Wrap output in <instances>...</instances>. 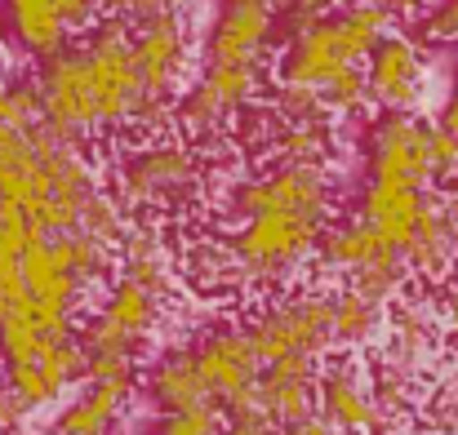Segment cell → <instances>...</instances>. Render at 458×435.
Returning <instances> with one entry per match:
<instances>
[{"mask_svg":"<svg viewBox=\"0 0 458 435\" xmlns=\"http://www.w3.org/2000/svg\"><path fill=\"white\" fill-rule=\"evenodd\" d=\"M227 254L241 289H285L316 258L320 231L334 218L329 164H281L227 182L218 205Z\"/></svg>","mask_w":458,"mask_h":435,"instance_id":"obj_1","label":"cell"},{"mask_svg":"<svg viewBox=\"0 0 458 435\" xmlns=\"http://www.w3.org/2000/svg\"><path fill=\"white\" fill-rule=\"evenodd\" d=\"M40 121L76 143H89L98 134L121 130H156L165 116L143 94V80L134 71L130 54V22L125 18H98L85 27L72 45L40 58L31 71Z\"/></svg>","mask_w":458,"mask_h":435,"instance_id":"obj_2","label":"cell"},{"mask_svg":"<svg viewBox=\"0 0 458 435\" xmlns=\"http://www.w3.org/2000/svg\"><path fill=\"white\" fill-rule=\"evenodd\" d=\"M98 191L103 178L85 143L54 134L45 121L31 130H0V205L22 209L36 231H81Z\"/></svg>","mask_w":458,"mask_h":435,"instance_id":"obj_3","label":"cell"},{"mask_svg":"<svg viewBox=\"0 0 458 435\" xmlns=\"http://www.w3.org/2000/svg\"><path fill=\"white\" fill-rule=\"evenodd\" d=\"M174 285H156L130 272H112L98 306L85 315L81 347H85V378H134L139 360L148 356L156 329L165 320Z\"/></svg>","mask_w":458,"mask_h":435,"instance_id":"obj_4","label":"cell"},{"mask_svg":"<svg viewBox=\"0 0 458 435\" xmlns=\"http://www.w3.org/2000/svg\"><path fill=\"white\" fill-rule=\"evenodd\" d=\"M392 31V13L374 0H343L325 18H316L307 31L290 36L281 49V80L303 85V89H325L334 76L365 67L369 49Z\"/></svg>","mask_w":458,"mask_h":435,"instance_id":"obj_5","label":"cell"},{"mask_svg":"<svg viewBox=\"0 0 458 435\" xmlns=\"http://www.w3.org/2000/svg\"><path fill=\"white\" fill-rule=\"evenodd\" d=\"M112 191L130 213H178L205 191V160L182 138H143L112 169Z\"/></svg>","mask_w":458,"mask_h":435,"instance_id":"obj_6","label":"cell"},{"mask_svg":"<svg viewBox=\"0 0 458 435\" xmlns=\"http://www.w3.org/2000/svg\"><path fill=\"white\" fill-rule=\"evenodd\" d=\"M316 263L334 276L347 280V289L365 293L383 306H392L405 285H410V267L401 258V249H392L374 227H365L356 213L352 218H329L316 245Z\"/></svg>","mask_w":458,"mask_h":435,"instance_id":"obj_7","label":"cell"},{"mask_svg":"<svg viewBox=\"0 0 458 435\" xmlns=\"http://www.w3.org/2000/svg\"><path fill=\"white\" fill-rule=\"evenodd\" d=\"M245 329H250L254 351H259L263 364H281V360H311V364H320L334 351L329 293L281 289L272 302L259 306V315Z\"/></svg>","mask_w":458,"mask_h":435,"instance_id":"obj_8","label":"cell"},{"mask_svg":"<svg viewBox=\"0 0 458 435\" xmlns=\"http://www.w3.org/2000/svg\"><path fill=\"white\" fill-rule=\"evenodd\" d=\"M267 89V67H232V63H200V71L174 98V125L191 143L218 138L232 121H241Z\"/></svg>","mask_w":458,"mask_h":435,"instance_id":"obj_9","label":"cell"},{"mask_svg":"<svg viewBox=\"0 0 458 435\" xmlns=\"http://www.w3.org/2000/svg\"><path fill=\"white\" fill-rule=\"evenodd\" d=\"M130 54H134V71L143 80V94L156 112L169 121V107L178 98V89L187 85L191 71V22L182 9L160 4L148 18L130 22Z\"/></svg>","mask_w":458,"mask_h":435,"instance_id":"obj_10","label":"cell"},{"mask_svg":"<svg viewBox=\"0 0 458 435\" xmlns=\"http://www.w3.org/2000/svg\"><path fill=\"white\" fill-rule=\"evenodd\" d=\"M187 347H191V356H196V369H200V382H205L214 409L259 414L254 387H259L263 360H259L254 338H250L245 324H214V329L196 333Z\"/></svg>","mask_w":458,"mask_h":435,"instance_id":"obj_11","label":"cell"},{"mask_svg":"<svg viewBox=\"0 0 458 435\" xmlns=\"http://www.w3.org/2000/svg\"><path fill=\"white\" fill-rule=\"evenodd\" d=\"M428 130L432 121H423L419 112H378L360 134V178L437 191L428 160Z\"/></svg>","mask_w":458,"mask_h":435,"instance_id":"obj_12","label":"cell"},{"mask_svg":"<svg viewBox=\"0 0 458 435\" xmlns=\"http://www.w3.org/2000/svg\"><path fill=\"white\" fill-rule=\"evenodd\" d=\"M272 45H276V0H218L200 36V58L232 67H267Z\"/></svg>","mask_w":458,"mask_h":435,"instance_id":"obj_13","label":"cell"},{"mask_svg":"<svg viewBox=\"0 0 458 435\" xmlns=\"http://www.w3.org/2000/svg\"><path fill=\"white\" fill-rule=\"evenodd\" d=\"M98 18H107V0H4L9 40L36 63L72 45Z\"/></svg>","mask_w":458,"mask_h":435,"instance_id":"obj_14","label":"cell"},{"mask_svg":"<svg viewBox=\"0 0 458 435\" xmlns=\"http://www.w3.org/2000/svg\"><path fill=\"white\" fill-rule=\"evenodd\" d=\"M369 107L378 112H419L428 94V45L410 31H383L365 58Z\"/></svg>","mask_w":458,"mask_h":435,"instance_id":"obj_15","label":"cell"},{"mask_svg":"<svg viewBox=\"0 0 458 435\" xmlns=\"http://www.w3.org/2000/svg\"><path fill=\"white\" fill-rule=\"evenodd\" d=\"M316 418L338 435H383L387 422L374 405L369 378L352 356L320 360L316 369Z\"/></svg>","mask_w":458,"mask_h":435,"instance_id":"obj_16","label":"cell"},{"mask_svg":"<svg viewBox=\"0 0 458 435\" xmlns=\"http://www.w3.org/2000/svg\"><path fill=\"white\" fill-rule=\"evenodd\" d=\"M410 276L428 285H445L458 267V196L454 191H428L419 227L410 245L401 249Z\"/></svg>","mask_w":458,"mask_h":435,"instance_id":"obj_17","label":"cell"},{"mask_svg":"<svg viewBox=\"0 0 458 435\" xmlns=\"http://www.w3.org/2000/svg\"><path fill=\"white\" fill-rule=\"evenodd\" d=\"M134 400V378H85L54 405L49 435H116Z\"/></svg>","mask_w":458,"mask_h":435,"instance_id":"obj_18","label":"cell"},{"mask_svg":"<svg viewBox=\"0 0 458 435\" xmlns=\"http://www.w3.org/2000/svg\"><path fill=\"white\" fill-rule=\"evenodd\" d=\"M441 311L428 297H396L387 320H383V356H392L396 364L428 373V364L441 351Z\"/></svg>","mask_w":458,"mask_h":435,"instance_id":"obj_19","label":"cell"},{"mask_svg":"<svg viewBox=\"0 0 458 435\" xmlns=\"http://www.w3.org/2000/svg\"><path fill=\"white\" fill-rule=\"evenodd\" d=\"M423 200H428L423 187H410V182H383V178H360V191H356V218H360L365 227H374L392 249H405L410 236H414V227H419Z\"/></svg>","mask_w":458,"mask_h":435,"instance_id":"obj_20","label":"cell"},{"mask_svg":"<svg viewBox=\"0 0 458 435\" xmlns=\"http://www.w3.org/2000/svg\"><path fill=\"white\" fill-rule=\"evenodd\" d=\"M143 396L156 414H187V409H214L205 382H200V369H196V356L191 347H165L156 351L148 373H143Z\"/></svg>","mask_w":458,"mask_h":435,"instance_id":"obj_21","label":"cell"},{"mask_svg":"<svg viewBox=\"0 0 458 435\" xmlns=\"http://www.w3.org/2000/svg\"><path fill=\"white\" fill-rule=\"evenodd\" d=\"M316 369L311 360H281V364H263L259 387H254V405L259 414L276 427L299 422L316 414Z\"/></svg>","mask_w":458,"mask_h":435,"instance_id":"obj_22","label":"cell"},{"mask_svg":"<svg viewBox=\"0 0 458 435\" xmlns=\"http://www.w3.org/2000/svg\"><path fill=\"white\" fill-rule=\"evenodd\" d=\"M329 320H334V347L360 351V347H374L383 338L387 306L343 285L338 293H329Z\"/></svg>","mask_w":458,"mask_h":435,"instance_id":"obj_23","label":"cell"},{"mask_svg":"<svg viewBox=\"0 0 458 435\" xmlns=\"http://www.w3.org/2000/svg\"><path fill=\"white\" fill-rule=\"evenodd\" d=\"M263 143L272 151V160L281 164H329V151H334V125L329 121H299V125H285V121H263Z\"/></svg>","mask_w":458,"mask_h":435,"instance_id":"obj_24","label":"cell"},{"mask_svg":"<svg viewBox=\"0 0 458 435\" xmlns=\"http://www.w3.org/2000/svg\"><path fill=\"white\" fill-rule=\"evenodd\" d=\"M365 378H369V391H374V405H378L387 431L419 409V382H423V373H414V369H405V364H396L392 356L378 351L369 360Z\"/></svg>","mask_w":458,"mask_h":435,"instance_id":"obj_25","label":"cell"},{"mask_svg":"<svg viewBox=\"0 0 458 435\" xmlns=\"http://www.w3.org/2000/svg\"><path fill=\"white\" fill-rule=\"evenodd\" d=\"M36 236L45 231H36V222L22 209L0 205V315L22 297V254Z\"/></svg>","mask_w":458,"mask_h":435,"instance_id":"obj_26","label":"cell"},{"mask_svg":"<svg viewBox=\"0 0 458 435\" xmlns=\"http://www.w3.org/2000/svg\"><path fill=\"white\" fill-rule=\"evenodd\" d=\"M182 272L191 276V285L205 293H232L236 285V267H232V254H227V240L223 236H200L187 245L182 254Z\"/></svg>","mask_w":458,"mask_h":435,"instance_id":"obj_27","label":"cell"},{"mask_svg":"<svg viewBox=\"0 0 458 435\" xmlns=\"http://www.w3.org/2000/svg\"><path fill=\"white\" fill-rule=\"evenodd\" d=\"M325 112L329 116H343V121H356L369 112V85H365V67H352L343 76H334L325 89H316Z\"/></svg>","mask_w":458,"mask_h":435,"instance_id":"obj_28","label":"cell"},{"mask_svg":"<svg viewBox=\"0 0 458 435\" xmlns=\"http://www.w3.org/2000/svg\"><path fill=\"white\" fill-rule=\"evenodd\" d=\"M31 125H40L31 76H4L0 80V130H31Z\"/></svg>","mask_w":458,"mask_h":435,"instance_id":"obj_29","label":"cell"},{"mask_svg":"<svg viewBox=\"0 0 458 435\" xmlns=\"http://www.w3.org/2000/svg\"><path fill=\"white\" fill-rule=\"evenodd\" d=\"M267 116L272 121H285V125H299V121H334L320 103L316 89H303V85H276L272 98H267Z\"/></svg>","mask_w":458,"mask_h":435,"instance_id":"obj_30","label":"cell"},{"mask_svg":"<svg viewBox=\"0 0 458 435\" xmlns=\"http://www.w3.org/2000/svg\"><path fill=\"white\" fill-rule=\"evenodd\" d=\"M428 160H432L437 191L458 187V134H450L441 121H432V130H428Z\"/></svg>","mask_w":458,"mask_h":435,"instance_id":"obj_31","label":"cell"},{"mask_svg":"<svg viewBox=\"0 0 458 435\" xmlns=\"http://www.w3.org/2000/svg\"><path fill=\"white\" fill-rule=\"evenodd\" d=\"M419 40L423 45H441V49H458V0H432L423 9Z\"/></svg>","mask_w":458,"mask_h":435,"instance_id":"obj_32","label":"cell"},{"mask_svg":"<svg viewBox=\"0 0 458 435\" xmlns=\"http://www.w3.org/2000/svg\"><path fill=\"white\" fill-rule=\"evenodd\" d=\"M148 435H223L218 409H187V414H156Z\"/></svg>","mask_w":458,"mask_h":435,"instance_id":"obj_33","label":"cell"},{"mask_svg":"<svg viewBox=\"0 0 458 435\" xmlns=\"http://www.w3.org/2000/svg\"><path fill=\"white\" fill-rule=\"evenodd\" d=\"M428 418L441 431H458V382H441L428 400Z\"/></svg>","mask_w":458,"mask_h":435,"instance_id":"obj_34","label":"cell"},{"mask_svg":"<svg viewBox=\"0 0 458 435\" xmlns=\"http://www.w3.org/2000/svg\"><path fill=\"white\" fill-rule=\"evenodd\" d=\"M437 311H441V329L450 333V351L458 356V276H450V280L441 285V302H437Z\"/></svg>","mask_w":458,"mask_h":435,"instance_id":"obj_35","label":"cell"},{"mask_svg":"<svg viewBox=\"0 0 458 435\" xmlns=\"http://www.w3.org/2000/svg\"><path fill=\"white\" fill-rule=\"evenodd\" d=\"M27 414L18 409V400L4 391V382H0V435H9V431H18V422H22Z\"/></svg>","mask_w":458,"mask_h":435,"instance_id":"obj_36","label":"cell"},{"mask_svg":"<svg viewBox=\"0 0 458 435\" xmlns=\"http://www.w3.org/2000/svg\"><path fill=\"white\" fill-rule=\"evenodd\" d=\"M272 435H338V431H334V427H325V422L311 414V418H299V422H285V427H276Z\"/></svg>","mask_w":458,"mask_h":435,"instance_id":"obj_37","label":"cell"},{"mask_svg":"<svg viewBox=\"0 0 458 435\" xmlns=\"http://www.w3.org/2000/svg\"><path fill=\"white\" fill-rule=\"evenodd\" d=\"M441 125L450 134H458V71H454V80H450V89H445V103H441Z\"/></svg>","mask_w":458,"mask_h":435,"instance_id":"obj_38","label":"cell"},{"mask_svg":"<svg viewBox=\"0 0 458 435\" xmlns=\"http://www.w3.org/2000/svg\"><path fill=\"white\" fill-rule=\"evenodd\" d=\"M374 4H383L392 18H414V13H423L432 0H374Z\"/></svg>","mask_w":458,"mask_h":435,"instance_id":"obj_39","label":"cell"},{"mask_svg":"<svg viewBox=\"0 0 458 435\" xmlns=\"http://www.w3.org/2000/svg\"><path fill=\"white\" fill-rule=\"evenodd\" d=\"M9 67H13V40L0 31V80L9 76Z\"/></svg>","mask_w":458,"mask_h":435,"instance_id":"obj_40","label":"cell"},{"mask_svg":"<svg viewBox=\"0 0 458 435\" xmlns=\"http://www.w3.org/2000/svg\"><path fill=\"white\" fill-rule=\"evenodd\" d=\"M410 435H458V431H441V427H423V431H410Z\"/></svg>","mask_w":458,"mask_h":435,"instance_id":"obj_41","label":"cell"}]
</instances>
